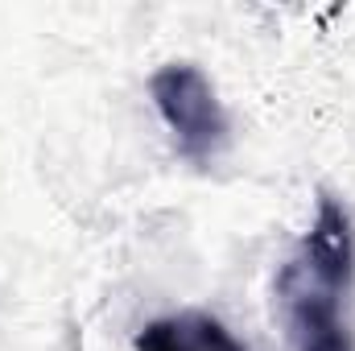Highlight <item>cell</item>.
I'll list each match as a JSON object with an SVG mask.
<instances>
[{
    "mask_svg": "<svg viewBox=\"0 0 355 351\" xmlns=\"http://www.w3.org/2000/svg\"><path fill=\"white\" fill-rule=\"evenodd\" d=\"M355 232L343 203L322 198L297 252L277 273V314L293 351H355Z\"/></svg>",
    "mask_w": 355,
    "mask_h": 351,
    "instance_id": "6da1fadb",
    "label": "cell"
},
{
    "mask_svg": "<svg viewBox=\"0 0 355 351\" xmlns=\"http://www.w3.org/2000/svg\"><path fill=\"white\" fill-rule=\"evenodd\" d=\"M137 351H244V343L211 314L182 310L149 323L137 335Z\"/></svg>",
    "mask_w": 355,
    "mask_h": 351,
    "instance_id": "3957f363",
    "label": "cell"
},
{
    "mask_svg": "<svg viewBox=\"0 0 355 351\" xmlns=\"http://www.w3.org/2000/svg\"><path fill=\"white\" fill-rule=\"evenodd\" d=\"M153 103L166 120V128L174 132L178 149L207 166L223 153L227 137H232V120L219 103V95L211 87V79L190 67V62H170L153 75Z\"/></svg>",
    "mask_w": 355,
    "mask_h": 351,
    "instance_id": "7a4b0ae2",
    "label": "cell"
}]
</instances>
